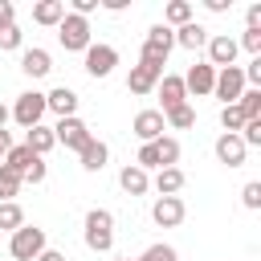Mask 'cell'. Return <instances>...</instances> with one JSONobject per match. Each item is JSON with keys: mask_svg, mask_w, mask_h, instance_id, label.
Returning a JSON list of instances; mask_svg holds the SVG:
<instances>
[{"mask_svg": "<svg viewBox=\"0 0 261 261\" xmlns=\"http://www.w3.org/2000/svg\"><path fill=\"white\" fill-rule=\"evenodd\" d=\"M204 49H208V65H212V69H228V65H237V53H241V45H237L232 37H224V33H220V37H208Z\"/></svg>", "mask_w": 261, "mask_h": 261, "instance_id": "7", "label": "cell"}, {"mask_svg": "<svg viewBox=\"0 0 261 261\" xmlns=\"http://www.w3.org/2000/svg\"><path fill=\"white\" fill-rule=\"evenodd\" d=\"M179 188H184V171L179 167H159L155 171V192L159 196H175Z\"/></svg>", "mask_w": 261, "mask_h": 261, "instance_id": "22", "label": "cell"}, {"mask_svg": "<svg viewBox=\"0 0 261 261\" xmlns=\"http://www.w3.org/2000/svg\"><path fill=\"white\" fill-rule=\"evenodd\" d=\"M8 24H12V4L0 0V29H8Z\"/></svg>", "mask_w": 261, "mask_h": 261, "instance_id": "42", "label": "cell"}, {"mask_svg": "<svg viewBox=\"0 0 261 261\" xmlns=\"http://www.w3.org/2000/svg\"><path fill=\"white\" fill-rule=\"evenodd\" d=\"M237 110H241L245 118H261V90H245V94L237 98Z\"/></svg>", "mask_w": 261, "mask_h": 261, "instance_id": "29", "label": "cell"}, {"mask_svg": "<svg viewBox=\"0 0 261 261\" xmlns=\"http://www.w3.org/2000/svg\"><path fill=\"white\" fill-rule=\"evenodd\" d=\"M163 20H167V29H171V24H175V29H184V24L192 20V4H188V0H171V4H167V12H163Z\"/></svg>", "mask_w": 261, "mask_h": 261, "instance_id": "25", "label": "cell"}, {"mask_svg": "<svg viewBox=\"0 0 261 261\" xmlns=\"http://www.w3.org/2000/svg\"><path fill=\"white\" fill-rule=\"evenodd\" d=\"M118 184H122V192H126V196H143V192L151 188V179H147V171H139L135 163H130V167H122V175H118Z\"/></svg>", "mask_w": 261, "mask_h": 261, "instance_id": "21", "label": "cell"}, {"mask_svg": "<svg viewBox=\"0 0 261 261\" xmlns=\"http://www.w3.org/2000/svg\"><path fill=\"white\" fill-rule=\"evenodd\" d=\"M245 33H261V4L249 8V29H245Z\"/></svg>", "mask_w": 261, "mask_h": 261, "instance_id": "40", "label": "cell"}, {"mask_svg": "<svg viewBox=\"0 0 261 261\" xmlns=\"http://www.w3.org/2000/svg\"><path fill=\"white\" fill-rule=\"evenodd\" d=\"M135 261H175V249H171V245H151V249H143V257H135Z\"/></svg>", "mask_w": 261, "mask_h": 261, "instance_id": "33", "label": "cell"}, {"mask_svg": "<svg viewBox=\"0 0 261 261\" xmlns=\"http://www.w3.org/2000/svg\"><path fill=\"white\" fill-rule=\"evenodd\" d=\"M212 94H216L224 106H237V98L245 94V73H241V65L220 69V73H216V82H212Z\"/></svg>", "mask_w": 261, "mask_h": 261, "instance_id": "5", "label": "cell"}, {"mask_svg": "<svg viewBox=\"0 0 261 261\" xmlns=\"http://www.w3.org/2000/svg\"><path fill=\"white\" fill-rule=\"evenodd\" d=\"M86 245L94 253H110V245H114V216L106 208H90L86 212Z\"/></svg>", "mask_w": 261, "mask_h": 261, "instance_id": "1", "label": "cell"}, {"mask_svg": "<svg viewBox=\"0 0 261 261\" xmlns=\"http://www.w3.org/2000/svg\"><path fill=\"white\" fill-rule=\"evenodd\" d=\"M241 45H245L249 53H257V57H261V33H245V37H241Z\"/></svg>", "mask_w": 261, "mask_h": 261, "instance_id": "39", "label": "cell"}, {"mask_svg": "<svg viewBox=\"0 0 261 261\" xmlns=\"http://www.w3.org/2000/svg\"><path fill=\"white\" fill-rule=\"evenodd\" d=\"M94 8H98V0H73V16H82V20H86Z\"/></svg>", "mask_w": 261, "mask_h": 261, "instance_id": "38", "label": "cell"}, {"mask_svg": "<svg viewBox=\"0 0 261 261\" xmlns=\"http://www.w3.org/2000/svg\"><path fill=\"white\" fill-rule=\"evenodd\" d=\"M77 155H82V167H86V171H102L110 151H106V143H102V139H90V143H86Z\"/></svg>", "mask_w": 261, "mask_h": 261, "instance_id": "18", "label": "cell"}, {"mask_svg": "<svg viewBox=\"0 0 261 261\" xmlns=\"http://www.w3.org/2000/svg\"><path fill=\"white\" fill-rule=\"evenodd\" d=\"M16 192H20V175H16V171H8V167L0 163V204H8Z\"/></svg>", "mask_w": 261, "mask_h": 261, "instance_id": "31", "label": "cell"}, {"mask_svg": "<svg viewBox=\"0 0 261 261\" xmlns=\"http://www.w3.org/2000/svg\"><path fill=\"white\" fill-rule=\"evenodd\" d=\"M61 16H65V0H41L37 8H33V20L37 24H61Z\"/></svg>", "mask_w": 261, "mask_h": 261, "instance_id": "19", "label": "cell"}, {"mask_svg": "<svg viewBox=\"0 0 261 261\" xmlns=\"http://www.w3.org/2000/svg\"><path fill=\"white\" fill-rule=\"evenodd\" d=\"M241 73H245V82H261V57H253L249 69H241Z\"/></svg>", "mask_w": 261, "mask_h": 261, "instance_id": "41", "label": "cell"}, {"mask_svg": "<svg viewBox=\"0 0 261 261\" xmlns=\"http://www.w3.org/2000/svg\"><path fill=\"white\" fill-rule=\"evenodd\" d=\"M155 155H159V167H175V159H179V143L175 139H155Z\"/></svg>", "mask_w": 261, "mask_h": 261, "instance_id": "27", "label": "cell"}, {"mask_svg": "<svg viewBox=\"0 0 261 261\" xmlns=\"http://www.w3.org/2000/svg\"><path fill=\"white\" fill-rule=\"evenodd\" d=\"M118 65V49L114 45H90L86 49V73L90 77H106Z\"/></svg>", "mask_w": 261, "mask_h": 261, "instance_id": "8", "label": "cell"}, {"mask_svg": "<svg viewBox=\"0 0 261 261\" xmlns=\"http://www.w3.org/2000/svg\"><path fill=\"white\" fill-rule=\"evenodd\" d=\"M37 159H41V155H33V151H29L24 143H20V147H12V151H8V155H4L0 163H4L8 171H16V175H24V171H29V167H33Z\"/></svg>", "mask_w": 261, "mask_h": 261, "instance_id": "20", "label": "cell"}, {"mask_svg": "<svg viewBox=\"0 0 261 261\" xmlns=\"http://www.w3.org/2000/svg\"><path fill=\"white\" fill-rule=\"evenodd\" d=\"M20 69H24L29 77H45L53 65H49V53H45V49H24V53H20Z\"/></svg>", "mask_w": 261, "mask_h": 261, "instance_id": "17", "label": "cell"}, {"mask_svg": "<svg viewBox=\"0 0 261 261\" xmlns=\"http://www.w3.org/2000/svg\"><path fill=\"white\" fill-rule=\"evenodd\" d=\"M245 143H241V135H220L216 139V159L224 163V167H241L245 163Z\"/></svg>", "mask_w": 261, "mask_h": 261, "instance_id": "14", "label": "cell"}, {"mask_svg": "<svg viewBox=\"0 0 261 261\" xmlns=\"http://www.w3.org/2000/svg\"><path fill=\"white\" fill-rule=\"evenodd\" d=\"M241 200H245V208H261V184L249 179V184L241 188Z\"/></svg>", "mask_w": 261, "mask_h": 261, "instance_id": "35", "label": "cell"}, {"mask_svg": "<svg viewBox=\"0 0 261 261\" xmlns=\"http://www.w3.org/2000/svg\"><path fill=\"white\" fill-rule=\"evenodd\" d=\"M8 151H12V135H8V130H4V126H0V159H4V155H8Z\"/></svg>", "mask_w": 261, "mask_h": 261, "instance_id": "43", "label": "cell"}, {"mask_svg": "<svg viewBox=\"0 0 261 261\" xmlns=\"http://www.w3.org/2000/svg\"><path fill=\"white\" fill-rule=\"evenodd\" d=\"M53 139L61 143V147H69V151H82L94 135H90V126L77 118V114H69V118H57V126H53Z\"/></svg>", "mask_w": 261, "mask_h": 261, "instance_id": "4", "label": "cell"}, {"mask_svg": "<svg viewBox=\"0 0 261 261\" xmlns=\"http://www.w3.org/2000/svg\"><path fill=\"white\" fill-rule=\"evenodd\" d=\"M20 224H24V208H20L16 200H8V204H0V228H12V232H16Z\"/></svg>", "mask_w": 261, "mask_h": 261, "instance_id": "28", "label": "cell"}, {"mask_svg": "<svg viewBox=\"0 0 261 261\" xmlns=\"http://www.w3.org/2000/svg\"><path fill=\"white\" fill-rule=\"evenodd\" d=\"M159 98H163V110H159V114H167V110L184 106V98H188V90H184V77H175V73H163V77H159Z\"/></svg>", "mask_w": 261, "mask_h": 261, "instance_id": "12", "label": "cell"}, {"mask_svg": "<svg viewBox=\"0 0 261 261\" xmlns=\"http://www.w3.org/2000/svg\"><path fill=\"white\" fill-rule=\"evenodd\" d=\"M37 261H65V257H61V253H57V249H45V253H41V257H37Z\"/></svg>", "mask_w": 261, "mask_h": 261, "instance_id": "44", "label": "cell"}, {"mask_svg": "<svg viewBox=\"0 0 261 261\" xmlns=\"http://www.w3.org/2000/svg\"><path fill=\"white\" fill-rule=\"evenodd\" d=\"M8 253H12L16 261H37V257L45 253V228L20 224V228L12 232V241H8Z\"/></svg>", "mask_w": 261, "mask_h": 261, "instance_id": "2", "label": "cell"}, {"mask_svg": "<svg viewBox=\"0 0 261 261\" xmlns=\"http://www.w3.org/2000/svg\"><path fill=\"white\" fill-rule=\"evenodd\" d=\"M163 114L159 110H139L135 114V135L143 139V143H155V139H163Z\"/></svg>", "mask_w": 261, "mask_h": 261, "instance_id": "13", "label": "cell"}, {"mask_svg": "<svg viewBox=\"0 0 261 261\" xmlns=\"http://www.w3.org/2000/svg\"><path fill=\"white\" fill-rule=\"evenodd\" d=\"M139 171H159V155H155V143H143L139 147V159H135Z\"/></svg>", "mask_w": 261, "mask_h": 261, "instance_id": "32", "label": "cell"}, {"mask_svg": "<svg viewBox=\"0 0 261 261\" xmlns=\"http://www.w3.org/2000/svg\"><path fill=\"white\" fill-rule=\"evenodd\" d=\"M41 179H45V163L37 159V163H33V167H29L24 175H20V184H41Z\"/></svg>", "mask_w": 261, "mask_h": 261, "instance_id": "37", "label": "cell"}, {"mask_svg": "<svg viewBox=\"0 0 261 261\" xmlns=\"http://www.w3.org/2000/svg\"><path fill=\"white\" fill-rule=\"evenodd\" d=\"M114 261H130V257H114Z\"/></svg>", "mask_w": 261, "mask_h": 261, "instance_id": "46", "label": "cell"}, {"mask_svg": "<svg viewBox=\"0 0 261 261\" xmlns=\"http://www.w3.org/2000/svg\"><path fill=\"white\" fill-rule=\"evenodd\" d=\"M192 122H196V110H192V106H188V102H184V106H175V110H167V114H163V126H175V130H188V126H192Z\"/></svg>", "mask_w": 261, "mask_h": 261, "instance_id": "26", "label": "cell"}, {"mask_svg": "<svg viewBox=\"0 0 261 261\" xmlns=\"http://www.w3.org/2000/svg\"><path fill=\"white\" fill-rule=\"evenodd\" d=\"M20 45V29L16 24H8V29H0V49L8 53V49H16Z\"/></svg>", "mask_w": 261, "mask_h": 261, "instance_id": "36", "label": "cell"}, {"mask_svg": "<svg viewBox=\"0 0 261 261\" xmlns=\"http://www.w3.org/2000/svg\"><path fill=\"white\" fill-rule=\"evenodd\" d=\"M45 110H53L57 118H69V114L77 110V94H73L69 86H57V90L45 94Z\"/></svg>", "mask_w": 261, "mask_h": 261, "instance_id": "15", "label": "cell"}, {"mask_svg": "<svg viewBox=\"0 0 261 261\" xmlns=\"http://www.w3.org/2000/svg\"><path fill=\"white\" fill-rule=\"evenodd\" d=\"M212 82H216V69L208 61H196L184 73V90H192V94H212Z\"/></svg>", "mask_w": 261, "mask_h": 261, "instance_id": "11", "label": "cell"}, {"mask_svg": "<svg viewBox=\"0 0 261 261\" xmlns=\"http://www.w3.org/2000/svg\"><path fill=\"white\" fill-rule=\"evenodd\" d=\"M151 220H155L159 228H175V224L184 220V200H179V196H159V200L151 204Z\"/></svg>", "mask_w": 261, "mask_h": 261, "instance_id": "9", "label": "cell"}, {"mask_svg": "<svg viewBox=\"0 0 261 261\" xmlns=\"http://www.w3.org/2000/svg\"><path fill=\"white\" fill-rule=\"evenodd\" d=\"M4 122H8V106L0 102V126H4Z\"/></svg>", "mask_w": 261, "mask_h": 261, "instance_id": "45", "label": "cell"}, {"mask_svg": "<svg viewBox=\"0 0 261 261\" xmlns=\"http://www.w3.org/2000/svg\"><path fill=\"white\" fill-rule=\"evenodd\" d=\"M57 37H61V49H65V53H86V49L94 45V41H90V24H86L82 16H73V12L61 16Z\"/></svg>", "mask_w": 261, "mask_h": 261, "instance_id": "3", "label": "cell"}, {"mask_svg": "<svg viewBox=\"0 0 261 261\" xmlns=\"http://www.w3.org/2000/svg\"><path fill=\"white\" fill-rule=\"evenodd\" d=\"M53 143H57V139H53V130H49V126H41V122H37V126H29V135H24V147H29L33 155H45Z\"/></svg>", "mask_w": 261, "mask_h": 261, "instance_id": "23", "label": "cell"}, {"mask_svg": "<svg viewBox=\"0 0 261 261\" xmlns=\"http://www.w3.org/2000/svg\"><path fill=\"white\" fill-rule=\"evenodd\" d=\"M245 122H249V118H245L237 106H220V126H224V135H241Z\"/></svg>", "mask_w": 261, "mask_h": 261, "instance_id": "30", "label": "cell"}, {"mask_svg": "<svg viewBox=\"0 0 261 261\" xmlns=\"http://www.w3.org/2000/svg\"><path fill=\"white\" fill-rule=\"evenodd\" d=\"M159 77H163L159 69H151V65L139 61V65H130V73H126V90H130V94H151V90L159 86Z\"/></svg>", "mask_w": 261, "mask_h": 261, "instance_id": "10", "label": "cell"}, {"mask_svg": "<svg viewBox=\"0 0 261 261\" xmlns=\"http://www.w3.org/2000/svg\"><path fill=\"white\" fill-rule=\"evenodd\" d=\"M171 37H175V45H184V49H192V53L208 45V29H204V24H196V20H188V24H184V29H175Z\"/></svg>", "mask_w": 261, "mask_h": 261, "instance_id": "16", "label": "cell"}, {"mask_svg": "<svg viewBox=\"0 0 261 261\" xmlns=\"http://www.w3.org/2000/svg\"><path fill=\"white\" fill-rule=\"evenodd\" d=\"M241 143H245V147H257V143H261V118H249V122L241 126Z\"/></svg>", "mask_w": 261, "mask_h": 261, "instance_id": "34", "label": "cell"}, {"mask_svg": "<svg viewBox=\"0 0 261 261\" xmlns=\"http://www.w3.org/2000/svg\"><path fill=\"white\" fill-rule=\"evenodd\" d=\"M143 45H151V49H159V53H171L175 37H171V29H167V24H151V29H147V37H143Z\"/></svg>", "mask_w": 261, "mask_h": 261, "instance_id": "24", "label": "cell"}, {"mask_svg": "<svg viewBox=\"0 0 261 261\" xmlns=\"http://www.w3.org/2000/svg\"><path fill=\"white\" fill-rule=\"evenodd\" d=\"M12 118L29 130V126H37L41 118H45V94H37V90H29V94H20L16 98V106H12Z\"/></svg>", "mask_w": 261, "mask_h": 261, "instance_id": "6", "label": "cell"}]
</instances>
